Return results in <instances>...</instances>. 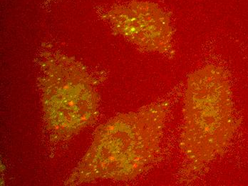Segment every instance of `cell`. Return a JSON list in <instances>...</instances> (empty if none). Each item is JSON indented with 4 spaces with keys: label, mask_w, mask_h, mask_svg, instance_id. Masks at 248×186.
I'll list each match as a JSON object with an SVG mask.
<instances>
[{
    "label": "cell",
    "mask_w": 248,
    "mask_h": 186,
    "mask_svg": "<svg viewBox=\"0 0 248 186\" xmlns=\"http://www.w3.org/2000/svg\"><path fill=\"white\" fill-rule=\"evenodd\" d=\"M183 114L180 148L199 170L223 154L235 131L231 87L221 68L205 66L189 76Z\"/></svg>",
    "instance_id": "7a4b0ae2"
},
{
    "label": "cell",
    "mask_w": 248,
    "mask_h": 186,
    "mask_svg": "<svg viewBox=\"0 0 248 186\" xmlns=\"http://www.w3.org/2000/svg\"><path fill=\"white\" fill-rule=\"evenodd\" d=\"M106 18L116 33L137 46L150 52H173L170 19L158 6L132 1L112 9Z\"/></svg>",
    "instance_id": "277c9868"
},
{
    "label": "cell",
    "mask_w": 248,
    "mask_h": 186,
    "mask_svg": "<svg viewBox=\"0 0 248 186\" xmlns=\"http://www.w3.org/2000/svg\"><path fill=\"white\" fill-rule=\"evenodd\" d=\"M46 121L60 138L78 133L95 119L97 97L82 66L67 57L48 61L42 78Z\"/></svg>",
    "instance_id": "3957f363"
},
{
    "label": "cell",
    "mask_w": 248,
    "mask_h": 186,
    "mask_svg": "<svg viewBox=\"0 0 248 186\" xmlns=\"http://www.w3.org/2000/svg\"><path fill=\"white\" fill-rule=\"evenodd\" d=\"M169 102L122 114L99 128L77 172L78 181L129 180L146 170L160 153Z\"/></svg>",
    "instance_id": "6da1fadb"
}]
</instances>
